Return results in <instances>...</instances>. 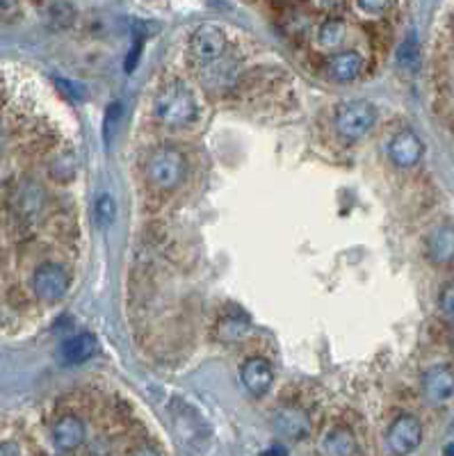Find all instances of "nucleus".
Here are the masks:
<instances>
[{
    "label": "nucleus",
    "instance_id": "obj_1",
    "mask_svg": "<svg viewBox=\"0 0 454 456\" xmlns=\"http://www.w3.org/2000/svg\"><path fill=\"white\" fill-rule=\"evenodd\" d=\"M153 117L160 126L181 130L192 126L199 117V106L192 90L181 80H169L153 96Z\"/></svg>",
    "mask_w": 454,
    "mask_h": 456
},
{
    "label": "nucleus",
    "instance_id": "obj_2",
    "mask_svg": "<svg viewBox=\"0 0 454 456\" xmlns=\"http://www.w3.org/2000/svg\"><path fill=\"white\" fill-rule=\"evenodd\" d=\"M146 183L158 192H174L185 183L187 158L176 146L153 149L145 165Z\"/></svg>",
    "mask_w": 454,
    "mask_h": 456
},
{
    "label": "nucleus",
    "instance_id": "obj_3",
    "mask_svg": "<svg viewBox=\"0 0 454 456\" xmlns=\"http://www.w3.org/2000/svg\"><path fill=\"white\" fill-rule=\"evenodd\" d=\"M30 287H33V295L39 302L58 303L69 295L71 271L62 263L43 260L35 267L33 276H30Z\"/></svg>",
    "mask_w": 454,
    "mask_h": 456
},
{
    "label": "nucleus",
    "instance_id": "obj_4",
    "mask_svg": "<svg viewBox=\"0 0 454 456\" xmlns=\"http://www.w3.org/2000/svg\"><path fill=\"white\" fill-rule=\"evenodd\" d=\"M229 53V39H226L224 30L217 26H199L190 37L187 43V55H190V62L197 67L199 71L210 67V64L219 62Z\"/></svg>",
    "mask_w": 454,
    "mask_h": 456
},
{
    "label": "nucleus",
    "instance_id": "obj_5",
    "mask_svg": "<svg viewBox=\"0 0 454 456\" xmlns=\"http://www.w3.org/2000/svg\"><path fill=\"white\" fill-rule=\"evenodd\" d=\"M374 122H377V110L368 101H349L336 112L338 135L349 142L365 138L374 128Z\"/></svg>",
    "mask_w": 454,
    "mask_h": 456
},
{
    "label": "nucleus",
    "instance_id": "obj_6",
    "mask_svg": "<svg viewBox=\"0 0 454 456\" xmlns=\"http://www.w3.org/2000/svg\"><path fill=\"white\" fill-rule=\"evenodd\" d=\"M51 436H53V445L59 452L71 454V452L82 450V445L87 443V436H90V429H87V422L81 415L74 413V411H67V413L58 415L53 420Z\"/></svg>",
    "mask_w": 454,
    "mask_h": 456
},
{
    "label": "nucleus",
    "instance_id": "obj_7",
    "mask_svg": "<svg viewBox=\"0 0 454 456\" xmlns=\"http://www.w3.org/2000/svg\"><path fill=\"white\" fill-rule=\"evenodd\" d=\"M274 431L278 436H284L288 441H306L313 431V422H310V413L301 406H281L277 409L272 418Z\"/></svg>",
    "mask_w": 454,
    "mask_h": 456
},
{
    "label": "nucleus",
    "instance_id": "obj_8",
    "mask_svg": "<svg viewBox=\"0 0 454 456\" xmlns=\"http://www.w3.org/2000/svg\"><path fill=\"white\" fill-rule=\"evenodd\" d=\"M386 441L388 447L395 454H409V452L418 450L422 443V425L416 415H400V418L393 420V425L388 427V434H386Z\"/></svg>",
    "mask_w": 454,
    "mask_h": 456
},
{
    "label": "nucleus",
    "instance_id": "obj_9",
    "mask_svg": "<svg viewBox=\"0 0 454 456\" xmlns=\"http://www.w3.org/2000/svg\"><path fill=\"white\" fill-rule=\"evenodd\" d=\"M422 397L434 406L450 402L454 397V367L434 366L420 379Z\"/></svg>",
    "mask_w": 454,
    "mask_h": 456
},
{
    "label": "nucleus",
    "instance_id": "obj_10",
    "mask_svg": "<svg viewBox=\"0 0 454 456\" xmlns=\"http://www.w3.org/2000/svg\"><path fill=\"white\" fill-rule=\"evenodd\" d=\"M425 155V144L413 130H400L388 142V160L400 169H411Z\"/></svg>",
    "mask_w": 454,
    "mask_h": 456
},
{
    "label": "nucleus",
    "instance_id": "obj_11",
    "mask_svg": "<svg viewBox=\"0 0 454 456\" xmlns=\"http://www.w3.org/2000/svg\"><path fill=\"white\" fill-rule=\"evenodd\" d=\"M240 377L249 393L256 395V397H262V395H268L274 386V367L268 358L252 356V358H247V361L242 363Z\"/></svg>",
    "mask_w": 454,
    "mask_h": 456
},
{
    "label": "nucleus",
    "instance_id": "obj_12",
    "mask_svg": "<svg viewBox=\"0 0 454 456\" xmlns=\"http://www.w3.org/2000/svg\"><path fill=\"white\" fill-rule=\"evenodd\" d=\"M365 59L364 55L356 53V51H340V53L332 55L329 62H326V78L333 80V83H354L358 75L364 74Z\"/></svg>",
    "mask_w": 454,
    "mask_h": 456
},
{
    "label": "nucleus",
    "instance_id": "obj_13",
    "mask_svg": "<svg viewBox=\"0 0 454 456\" xmlns=\"http://www.w3.org/2000/svg\"><path fill=\"white\" fill-rule=\"evenodd\" d=\"M94 354H97V338L91 334L71 335L59 347V358L67 366H81V363L90 361Z\"/></svg>",
    "mask_w": 454,
    "mask_h": 456
},
{
    "label": "nucleus",
    "instance_id": "obj_14",
    "mask_svg": "<svg viewBox=\"0 0 454 456\" xmlns=\"http://www.w3.org/2000/svg\"><path fill=\"white\" fill-rule=\"evenodd\" d=\"M427 258L434 265H450L454 263V228L441 226L432 231L427 238Z\"/></svg>",
    "mask_w": 454,
    "mask_h": 456
},
{
    "label": "nucleus",
    "instance_id": "obj_15",
    "mask_svg": "<svg viewBox=\"0 0 454 456\" xmlns=\"http://www.w3.org/2000/svg\"><path fill=\"white\" fill-rule=\"evenodd\" d=\"M320 450L322 454L329 456H349L358 454V443L348 427L338 425L326 431L325 438L320 441Z\"/></svg>",
    "mask_w": 454,
    "mask_h": 456
},
{
    "label": "nucleus",
    "instance_id": "obj_16",
    "mask_svg": "<svg viewBox=\"0 0 454 456\" xmlns=\"http://www.w3.org/2000/svg\"><path fill=\"white\" fill-rule=\"evenodd\" d=\"M348 35H349L348 23L342 21V19L332 16V19H326V21H322L320 26H317L316 39L322 48H326V51H338V48L345 46Z\"/></svg>",
    "mask_w": 454,
    "mask_h": 456
},
{
    "label": "nucleus",
    "instance_id": "obj_17",
    "mask_svg": "<svg viewBox=\"0 0 454 456\" xmlns=\"http://www.w3.org/2000/svg\"><path fill=\"white\" fill-rule=\"evenodd\" d=\"M249 334V319L245 318V315H226V318H222V322H219L217 326V335L222 342H240L245 335Z\"/></svg>",
    "mask_w": 454,
    "mask_h": 456
},
{
    "label": "nucleus",
    "instance_id": "obj_18",
    "mask_svg": "<svg viewBox=\"0 0 454 456\" xmlns=\"http://www.w3.org/2000/svg\"><path fill=\"white\" fill-rule=\"evenodd\" d=\"M74 16H75L74 7H71L69 3H65V0H59V3H53V7H51L49 19L58 28H67L71 21H74Z\"/></svg>",
    "mask_w": 454,
    "mask_h": 456
},
{
    "label": "nucleus",
    "instance_id": "obj_19",
    "mask_svg": "<svg viewBox=\"0 0 454 456\" xmlns=\"http://www.w3.org/2000/svg\"><path fill=\"white\" fill-rule=\"evenodd\" d=\"M114 210H117V208H114V199L110 197V194H103V197H98L97 208H94L97 222L101 224V226H107V224L114 219Z\"/></svg>",
    "mask_w": 454,
    "mask_h": 456
},
{
    "label": "nucleus",
    "instance_id": "obj_20",
    "mask_svg": "<svg viewBox=\"0 0 454 456\" xmlns=\"http://www.w3.org/2000/svg\"><path fill=\"white\" fill-rule=\"evenodd\" d=\"M438 308H441V313H443L448 322H454V281L443 286L441 297H438Z\"/></svg>",
    "mask_w": 454,
    "mask_h": 456
},
{
    "label": "nucleus",
    "instance_id": "obj_21",
    "mask_svg": "<svg viewBox=\"0 0 454 456\" xmlns=\"http://www.w3.org/2000/svg\"><path fill=\"white\" fill-rule=\"evenodd\" d=\"M393 3H395V0H356V7L364 12V14L384 16L386 12L393 7Z\"/></svg>",
    "mask_w": 454,
    "mask_h": 456
},
{
    "label": "nucleus",
    "instance_id": "obj_22",
    "mask_svg": "<svg viewBox=\"0 0 454 456\" xmlns=\"http://www.w3.org/2000/svg\"><path fill=\"white\" fill-rule=\"evenodd\" d=\"M316 3L322 10H338V7L345 5V0H316Z\"/></svg>",
    "mask_w": 454,
    "mask_h": 456
},
{
    "label": "nucleus",
    "instance_id": "obj_23",
    "mask_svg": "<svg viewBox=\"0 0 454 456\" xmlns=\"http://www.w3.org/2000/svg\"><path fill=\"white\" fill-rule=\"evenodd\" d=\"M19 447L17 445H12V443H3V445H0V454H19Z\"/></svg>",
    "mask_w": 454,
    "mask_h": 456
}]
</instances>
